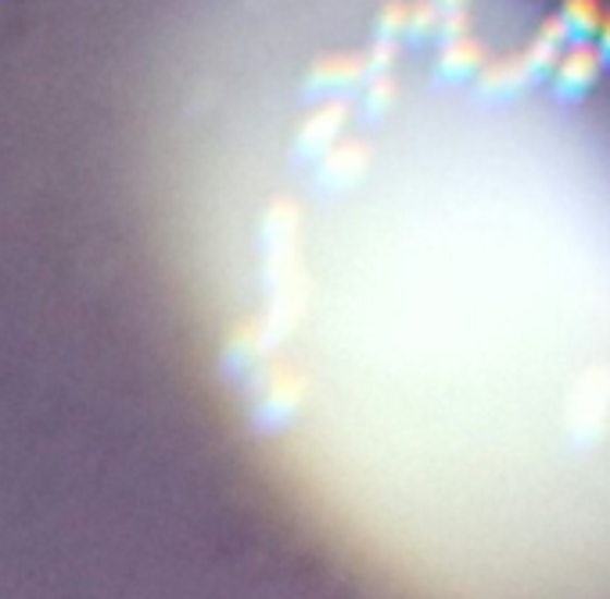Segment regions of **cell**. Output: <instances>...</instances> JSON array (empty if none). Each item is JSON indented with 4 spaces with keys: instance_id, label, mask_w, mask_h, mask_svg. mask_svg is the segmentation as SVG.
<instances>
[{
    "instance_id": "cell-1",
    "label": "cell",
    "mask_w": 610,
    "mask_h": 599,
    "mask_svg": "<svg viewBox=\"0 0 610 599\" xmlns=\"http://www.w3.org/2000/svg\"><path fill=\"white\" fill-rule=\"evenodd\" d=\"M302 374L291 370V366H266V370H255L252 384V420L259 431H280L295 420V413L302 409Z\"/></svg>"
},
{
    "instance_id": "cell-2",
    "label": "cell",
    "mask_w": 610,
    "mask_h": 599,
    "mask_svg": "<svg viewBox=\"0 0 610 599\" xmlns=\"http://www.w3.org/2000/svg\"><path fill=\"white\" fill-rule=\"evenodd\" d=\"M374 76L370 58L366 54H331L320 58L305 76V97L309 101H324V97H345L352 90H359L366 80Z\"/></svg>"
},
{
    "instance_id": "cell-3",
    "label": "cell",
    "mask_w": 610,
    "mask_h": 599,
    "mask_svg": "<svg viewBox=\"0 0 610 599\" xmlns=\"http://www.w3.org/2000/svg\"><path fill=\"white\" fill-rule=\"evenodd\" d=\"M345 119H349V108L341 97H331V105H324L320 112H313L309 119H305V126L295 133V144H291V158H295V166L320 162V158L334 148V137H338V130Z\"/></svg>"
},
{
    "instance_id": "cell-4",
    "label": "cell",
    "mask_w": 610,
    "mask_h": 599,
    "mask_svg": "<svg viewBox=\"0 0 610 599\" xmlns=\"http://www.w3.org/2000/svg\"><path fill=\"white\" fill-rule=\"evenodd\" d=\"M603 69V58L596 47L589 44H568V51L560 54L557 69H553V94L557 101H582L585 94H589V87L596 83V76H600Z\"/></svg>"
},
{
    "instance_id": "cell-5",
    "label": "cell",
    "mask_w": 610,
    "mask_h": 599,
    "mask_svg": "<svg viewBox=\"0 0 610 599\" xmlns=\"http://www.w3.org/2000/svg\"><path fill=\"white\" fill-rule=\"evenodd\" d=\"M366 162H370V155H366L363 140L334 144V148L320 158V166H316V191L338 194V191L352 187V183L366 173Z\"/></svg>"
},
{
    "instance_id": "cell-6",
    "label": "cell",
    "mask_w": 610,
    "mask_h": 599,
    "mask_svg": "<svg viewBox=\"0 0 610 599\" xmlns=\"http://www.w3.org/2000/svg\"><path fill=\"white\" fill-rule=\"evenodd\" d=\"M535 87V76L528 69V61H524V54H514V58H503V61H492V65H485L478 72V97L481 101H514V97H521V90Z\"/></svg>"
},
{
    "instance_id": "cell-7",
    "label": "cell",
    "mask_w": 610,
    "mask_h": 599,
    "mask_svg": "<svg viewBox=\"0 0 610 599\" xmlns=\"http://www.w3.org/2000/svg\"><path fill=\"white\" fill-rule=\"evenodd\" d=\"M481 69H485V47L478 40H471V36H460L453 44H442L431 83H438V87H463L467 80H478Z\"/></svg>"
},
{
    "instance_id": "cell-8",
    "label": "cell",
    "mask_w": 610,
    "mask_h": 599,
    "mask_svg": "<svg viewBox=\"0 0 610 599\" xmlns=\"http://www.w3.org/2000/svg\"><path fill=\"white\" fill-rule=\"evenodd\" d=\"M560 19H564L571 44H589L596 33H600V0H564L560 8Z\"/></svg>"
},
{
    "instance_id": "cell-9",
    "label": "cell",
    "mask_w": 610,
    "mask_h": 599,
    "mask_svg": "<svg viewBox=\"0 0 610 599\" xmlns=\"http://www.w3.org/2000/svg\"><path fill=\"white\" fill-rule=\"evenodd\" d=\"M575 420H578L575 431H578V438H585V442L603 431V424H607V388L603 384L582 388Z\"/></svg>"
},
{
    "instance_id": "cell-10",
    "label": "cell",
    "mask_w": 610,
    "mask_h": 599,
    "mask_svg": "<svg viewBox=\"0 0 610 599\" xmlns=\"http://www.w3.org/2000/svg\"><path fill=\"white\" fill-rule=\"evenodd\" d=\"M446 11L438 8V0H420V4H410V22H406V40L413 47H420L427 40H435L438 22H442Z\"/></svg>"
},
{
    "instance_id": "cell-11",
    "label": "cell",
    "mask_w": 610,
    "mask_h": 599,
    "mask_svg": "<svg viewBox=\"0 0 610 599\" xmlns=\"http://www.w3.org/2000/svg\"><path fill=\"white\" fill-rule=\"evenodd\" d=\"M392 101H395V80L385 76V72L370 76V83H366V94H363V115L366 119H381L388 108H392Z\"/></svg>"
},
{
    "instance_id": "cell-12",
    "label": "cell",
    "mask_w": 610,
    "mask_h": 599,
    "mask_svg": "<svg viewBox=\"0 0 610 599\" xmlns=\"http://www.w3.org/2000/svg\"><path fill=\"white\" fill-rule=\"evenodd\" d=\"M406 22H410V4H388L385 11H377L374 22V40H406Z\"/></svg>"
},
{
    "instance_id": "cell-13",
    "label": "cell",
    "mask_w": 610,
    "mask_h": 599,
    "mask_svg": "<svg viewBox=\"0 0 610 599\" xmlns=\"http://www.w3.org/2000/svg\"><path fill=\"white\" fill-rule=\"evenodd\" d=\"M467 22H471L467 8L446 11V15H442V22H438V33H435V40H438V44H453V40H460V36H467Z\"/></svg>"
},
{
    "instance_id": "cell-14",
    "label": "cell",
    "mask_w": 610,
    "mask_h": 599,
    "mask_svg": "<svg viewBox=\"0 0 610 599\" xmlns=\"http://www.w3.org/2000/svg\"><path fill=\"white\" fill-rule=\"evenodd\" d=\"M596 51H600L603 65L610 69V15L600 22V33H596Z\"/></svg>"
},
{
    "instance_id": "cell-15",
    "label": "cell",
    "mask_w": 610,
    "mask_h": 599,
    "mask_svg": "<svg viewBox=\"0 0 610 599\" xmlns=\"http://www.w3.org/2000/svg\"><path fill=\"white\" fill-rule=\"evenodd\" d=\"M471 0H438V8L442 11H456V8H467Z\"/></svg>"
}]
</instances>
